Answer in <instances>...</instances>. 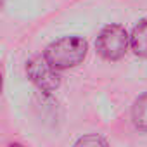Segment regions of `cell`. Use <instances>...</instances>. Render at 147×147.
Segmentation results:
<instances>
[{
  "mask_svg": "<svg viewBox=\"0 0 147 147\" xmlns=\"http://www.w3.org/2000/svg\"><path fill=\"white\" fill-rule=\"evenodd\" d=\"M87 50H88V45L82 36H64L52 42L45 49L43 57L52 67L59 71V69H69L82 64L83 59L87 57Z\"/></svg>",
  "mask_w": 147,
  "mask_h": 147,
  "instance_id": "cell-1",
  "label": "cell"
},
{
  "mask_svg": "<svg viewBox=\"0 0 147 147\" xmlns=\"http://www.w3.org/2000/svg\"><path fill=\"white\" fill-rule=\"evenodd\" d=\"M130 45V36L126 33V30L119 24H109L106 26L95 42V49L100 54V57H104L106 61H119Z\"/></svg>",
  "mask_w": 147,
  "mask_h": 147,
  "instance_id": "cell-2",
  "label": "cell"
},
{
  "mask_svg": "<svg viewBox=\"0 0 147 147\" xmlns=\"http://www.w3.org/2000/svg\"><path fill=\"white\" fill-rule=\"evenodd\" d=\"M26 73L30 80L42 90V92H54L61 85V76L55 67H52L45 57L38 55L28 61Z\"/></svg>",
  "mask_w": 147,
  "mask_h": 147,
  "instance_id": "cell-3",
  "label": "cell"
},
{
  "mask_svg": "<svg viewBox=\"0 0 147 147\" xmlns=\"http://www.w3.org/2000/svg\"><path fill=\"white\" fill-rule=\"evenodd\" d=\"M130 47L138 55L147 59V19H142L130 35Z\"/></svg>",
  "mask_w": 147,
  "mask_h": 147,
  "instance_id": "cell-4",
  "label": "cell"
},
{
  "mask_svg": "<svg viewBox=\"0 0 147 147\" xmlns=\"http://www.w3.org/2000/svg\"><path fill=\"white\" fill-rule=\"evenodd\" d=\"M131 119H133V125L138 130L147 131V92H144L142 95H138L137 100L133 102Z\"/></svg>",
  "mask_w": 147,
  "mask_h": 147,
  "instance_id": "cell-5",
  "label": "cell"
},
{
  "mask_svg": "<svg viewBox=\"0 0 147 147\" xmlns=\"http://www.w3.org/2000/svg\"><path fill=\"white\" fill-rule=\"evenodd\" d=\"M75 147H109V145H107V142H106L104 137L92 133V135H83V137H80V138L76 140Z\"/></svg>",
  "mask_w": 147,
  "mask_h": 147,
  "instance_id": "cell-6",
  "label": "cell"
},
{
  "mask_svg": "<svg viewBox=\"0 0 147 147\" xmlns=\"http://www.w3.org/2000/svg\"><path fill=\"white\" fill-rule=\"evenodd\" d=\"M9 147H23V145H19V144H11Z\"/></svg>",
  "mask_w": 147,
  "mask_h": 147,
  "instance_id": "cell-7",
  "label": "cell"
},
{
  "mask_svg": "<svg viewBox=\"0 0 147 147\" xmlns=\"http://www.w3.org/2000/svg\"><path fill=\"white\" fill-rule=\"evenodd\" d=\"M0 90H2V73H0Z\"/></svg>",
  "mask_w": 147,
  "mask_h": 147,
  "instance_id": "cell-8",
  "label": "cell"
},
{
  "mask_svg": "<svg viewBox=\"0 0 147 147\" xmlns=\"http://www.w3.org/2000/svg\"><path fill=\"white\" fill-rule=\"evenodd\" d=\"M4 2H5V0H0V7H2V5H4Z\"/></svg>",
  "mask_w": 147,
  "mask_h": 147,
  "instance_id": "cell-9",
  "label": "cell"
}]
</instances>
